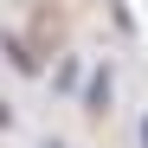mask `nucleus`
Returning a JSON list of instances; mask_svg holds the SVG:
<instances>
[{
	"mask_svg": "<svg viewBox=\"0 0 148 148\" xmlns=\"http://www.w3.org/2000/svg\"><path fill=\"white\" fill-rule=\"evenodd\" d=\"M142 142H148V122H142Z\"/></svg>",
	"mask_w": 148,
	"mask_h": 148,
	"instance_id": "f257e3e1",
	"label": "nucleus"
},
{
	"mask_svg": "<svg viewBox=\"0 0 148 148\" xmlns=\"http://www.w3.org/2000/svg\"><path fill=\"white\" fill-rule=\"evenodd\" d=\"M45 148H58V142H45Z\"/></svg>",
	"mask_w": 148,
	"mask_h": 148,
	"instance_id": "f03ea898",
	"label": "nucleus"
}]
</instances>
